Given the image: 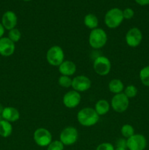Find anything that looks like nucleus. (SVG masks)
Returning <instances> with one entry per match:
<instances>
[{
  "instance_id": "nucleus-31",
  "label": "nucleus",
  "mask_w": 149,
  "mask_h": 150,
  "mask_svg": "<svg viewBox=\"0 0 149 150\" xmlns=\"http://www.w3.org/2000/svg\"><path fill=\"white\" fill-rule=\"evenodd\" d=\"M4 32H5V29L3 26V25L1 24V23H0V39L1 38H3L4 35Z\"/></svg>"
},
{
  "instance_id": "nucleus-8",
  "label": "nucleus",
  "mask_w": 149,
  "mask_h": 150,
  "mask_svg": "<svg viewBox=\"0 0 149 150\" xmlns=\"http://www.w3.org/2000/svg\"><path fill=\"white\" fill-rule=\"evenodd\" d=\"M34 141L37 145L41 147L48 146L52 142V134L47 129L39 127L34 133Z\"/></svg>"
},
{
  "instance_id": "nucleus-21",
  "label": "nucleus",
  "mask_w": 149,
  "mask_h": 150,
  "mask_svg": "<svg viewBox=\"0 0 149 150\" xmlns=\"http://www.w3.org/2000/svg\"><path fill=\"white\" fill-rule=\"evenodd\" d=\"M140 79L144 86H149V65L141 69L140 71Z\"/></svg>"
},
{
  "instance_id": "nucleus-25",
  "label": "nucleus",
  "mask_w": 149,
  "mask_h": 150,
  "mask_svg": "<svg viewBox=\"0 0 149 150\" xmlns=\"http://www.w3.org/2000/svg\"><path fill=\"white\" fill-rule=\"evenodd\" d=\"M124 93L128 98H133L137 95V89L134 85H129L124 89Z\"/></svg>"
},
{
  "instance_id": "nucleus-5",
  "label": "nucleus",
  "mask_w": 149,
  "mask_h": 150,
  "mask_svg": "<svg viewBox=\"0 0 149 150\" xmlns=\"http://www.w3.org/2000/svg\"><path fill=\"white\" fill-rule=\"evenodd\" d=\"M78 139V131L72 126L65 127L60 133L59 140L64 146H71L75 144Z\"/></svg>"
},
{
  "instance_id": "nucleus-19",
  "label": "nucleus",
  "mask_w": 149,
  "mask_h": 150,
  "mask_svg": "<svg viewBox=\"0 0 149 150\" xmlns=\"http://www.w3.org/2000/svg\"><path fill=\"white\" fill-rule=\"evenodd\" d=\"M13 133V125L11 122L4 120H0V136L7 138Z\"/></svg>"
},
{
  "instance_id": "nucleus-20",
  "label": "nucleus",
  "mask_w": 149,
  "mask_h": 150,
  "mask_svg": "<svg viewBox=\"0 0 149 150\" xmlns=\"http://www.w3.org/2000/svg\"><path fill=\"white\" fill-rule=\"evenodd\" d=\"M83 22H84L85 26H87L89 29H91V30L98 28V25H99V20H98L97 17L92 13L86 15L84 17Z\"/></svg>"
},
{
  "instance_id": "nucleus-24",
  "label": "nucleus",
  "mask_w": 149,
  "mask_h": 150,
  "mask_svg": "<svg viewBox=\"0 0 149 150\" xmlns=\"http://www.w3.org/2000/svg\"><path fill=\"white\" fill-rule=\"evenodd\" d=\"M58 83L61 87L64 88H69L72 86V79L70 76H61L58 78Z\"/></svg>"
},
{
  "instance_id": "nucleus-1",
  "label": "nucleus",
  "mask_w": 149,
  "mask_h": 150,
  "mask_svg": "<svg viewBox=\"0 0 149 150\" xmlns=\"http://www.w3.org/2000/svg\"><path fill=\"white\" fill-rule=\"evenodd\" d=\"M77 120L79 124L84 127H91L95 125L99 120V116L94 108H84L77 114Z\"/></svg>"
},
{
  "instance_id": "nucleus-33",
  "label": "nucleus",
  "mask_w": 149,
  "mask_h": 150,
  "mask_svg": "<svg viewBox=\"0 0 149 150\" xmlns=\"http://www.w3.org/2000/svg\"><path fill=\"white\" fill-rule=\"evenodd\" d=\"M115 150H127L126 148H123V147H116L115 149Z\"/></svg>"
},
{
  "instance_id": "nucleus-11",
  "label": "nucleus",
  "mask_w": 149,
  "mask_h": 150,
  "mask_svg": "<svg viewBox=\"0 0 149 150\" xmlns=\"http://www.w3.org/2000/svg\"><path fill=\"white\" fill-rule=\"evenodd\" d=\"M91 86L90 79L86 76H77L72 79V87L73 90L77 92H83L89 90Z\"/></svg>"
},
{
  "instance_id": "nucleus-4",
  "label": "nucleus",
  "mask_w": 149,
  "mask_h": 150,
  "mask_svg": "<svg viewBox=\"0 0 149 150\" xmlns=\"http://www.w3.org/2000/svg\"><path fill=\"white\" fill-rule=\"evenodd\" d=\"M48 64L54 67H58L64 61V52L58 45L51 46L46 53Z\"/></svg>"
},
{
  "instance_id": "nucleus-13",
  "label": "nucleus",
  "mask_w": 149,
  "mask_h": 150,
  "mask_svg": "<svg viewBox=\"0 0 149 150\" xmlns=\"http://www.w3.org/2000/svg\"><path fill=\"white\" fill-rule=\"evenodd\" d=\"M15 50V43L7 37H3L0 39V55L3 57H10L14 54Z\"/></svg>"
},
{
  "instance_id": "nucleus-2",
  "label": "nucleus",
  "mask_w": 149,
  "mask_h": 150,
  "mask_svg": "<svg viewBox=\"0 0 149 150\" xmlns=\"http://www.w3.org/2000/svg\"><path fill=\"white\" fill-rule=\"evenodd\" d=\"M107 41L108 35L104 29L96 28L91 31L89 37V42L92 48L100 49L106 45Z\"/></svg>"
},
{
  "instance_id": "nucleus-23",
  "label": "nucleus",
  "mask_w": 149,
  "mask_h": 150,
  "mask_svg": "<svg viewBox=\"0 0 149 150\" xmlns=\"http://www.w3.org/2000/svg\"><path fill=\"white\" fill-rule=\"evenodd\" d=\"M7 38L10 40L13 41L14 43L18 42L21 38V32H20V30L16 28L11 29V30L9 31L8 32V37Z\"/></svg>"
},
{
  "instance_id": "nucleus-34",
  "label": "nucleus",
  "mask_w": 149,
  "mask_h": 150,
  "mask_svg": "<svg viewBox=\"0 0 149 150\" xmlns=\"http://www.w3.org/2000/svg\"><path fill=\"white\" fill-rule=\"evenodd\" d=\"M23 1H31V0H23Z\"/></svg>"
},
{
  "instance_id": "nucleus-28",
  "label": "nucleus",
  "mask_w": 149,
  "mask_h": 150,
  "mask_svg": "<svg viewBox=\"0 0 149 150\" xmlns=\"http://www.w3.org/2000/svg\"><path fill=\"white\" fill-rule=\"evenodd\" d=\"M96 150H115L113 145L110 143H102L96 147Z\"/></svg>"
},
{
  "instance_id": "nucleus-22",
  "label": "nucleus",
  "mask_w": 149,
  "mask_h": 150,
  "mask_svg": "<svg viewBox=\"0 0 149 150\" xmlns=\"http://www.w3.org/2000/svg\"><path fill=\"white\" fill-rule=\"evenodd\" d=\"M121 133L122 134V136H124L125 139H128L129 138L131 137L134 133V129L133 127V126H131V125L126 124L121 127Z\"/></svg>"
},
{
  "instance_id": "nucleus-7",
  "label": "nucleus",
  "mask_w": 149,
  "mask_h": 150,
  "mask_svg": "<svg viewBox=\"0 0 149 150\" xmlns=\"http://www.w3.org/2000/svg\"><path fill=\"white\" fill-rule=\"evenodd\" d=\"M129 105V98L124 95V92L114 95L111 100L110 105L115 112H124L128 109Z\"/></svg>"
},
{
  "instance_id": "nucleus-15",
  "label": "nucleus",
  "mask_w": 149,
  "mask_h": 150,
  "mask_svg": "<svg viewBox=\"0 0 149 150\" xmlns=\"http://www.w3.org/2000/svg\"><path fill=\"white\" fill-rule=\"evenodd\" d=\"M2 120L8 121L10 122H15L20 119V113L17 108L14 107H4L1 114Z\"/></svg>"
},
{
  "instance_id": "nucleus-27",
  "label": "nucleus",
  "mask_w": 149,
  "mask_h": 150,
  "mask_svg": "<svg viewBox=\"0 0 149 150\" xmlns=\"http://www.w3.org/2000/svg\"><path fill=\"white\" fill-rule=\"evenodd\" d=\"M123 11V16H124V19H127V20H129V19H131L133 17H134V10L131 8H126L124 9Z\"/></svg>"
},
{
  "instance_id": "nucleus-14",
  "label": "nucleus",
  "mask_w": 149,
  "mask_h": 150,
  "mask_svg": "<svg viewBox=\"0 0 149 150\" xmlns=\"http://www.w3.org/2000/svg\"><path fill=\"white\" fill-rule=\"evenodd\" d=\"M17 23L18 17L15 13L13 11H6L1 17V24L7 30L10 31L15 28Z\"/></svg>"
},
{
  "instance_id": "nucleus-29",
  "label": "nucleus",
  "mask_w": 149,
  "mask_h": 150,
  "mask_svg": "<svg viewBox=\"0 0 149 150\" xmlns=\"http://www.w3.org/2000/svg\"><path fill=\"white\" fill-rule=\"evenodd\" d=\"M127 140L125 139H119L116 142V147H123L127 149Z\"/></svg>"
},
{
  "instance_id": "nucleus-16",
  "label": "nucleus",
  "mask_w": 149,
  "mask_h": 150,
  "mask_svg": "<svg viewBox=\"0 0 149 150\" xmlns=\"http://www.w3.org/2000/svg\"><path fill=\"white\" fill-rule=\"evenodd\" d=\"M77 67L74 62L70 60L64 61L59 66H58V71L61 73V76H71L75 73Z\"/></svg>"
},
{
  "instance_id": "nucleus-10",
  "label": "nucleus",
  "mask_w": 149,
  "mask_h": 150,
  "mask_svg": "<svg viewBox=\"0 0 149 150\" xmlns=\"http://www.w3.org/2000/svg\"><path fill=\"white\" fill-rule=\"evenodd\" d=\"M129 150H144L147 146V140L142 134H134L127 140Z\"/></svg>"
},
{
  "instance_id": "nucleus-12",
  "label": "nucleus",
  "mask_w": 149,
  "mask_h": 150,
  "mask_svg": "<svg viewBox=\"0 0 149 150\" xmlns=\"http://www.w3.org/2000/svg\"><path fill=\"white\" fill-rule=\"evenodd\" d=\"M81 101V95L74 90L67 92L63 97V103L67 108H74L78 106Z\"/></svg>"
},
{
  "instance_id": "nucleus-18",
  "label": "nucleus",
  "mask_w": 149,
  "mask_h": 150,
  "mask_svg": "<svg viewBox=\"0 0 149 150\" xmlns=\"http://www.w3.org/2000/svg\"><path fill=\"white\" fill-rule=\"evenodd\" d=\"M108 89L110 92L113 93L114 95L121 93L124 89V85L121 80L120 79H112L108 83Z\"/></svg>"
},
{
  "instance_id": "nucleus-32",
  "label": "nucleus",
  "mask_w": 149,
  "mask_h": 150,
  "mask_svg": "<svg viewBox=\"0 0 149 150\" xmlns=\"http://www.w3.org/2000/svg\"><path fill=\"white\" fill-rule=\"evenodd\" d=\"M4 107H3V105H1V104H0V115H1V114H2L3 112V110H4Z\"/></svg>"
},
{
  "instance_id": "nucleus-9",
  "label": "nucleus",
  "mask_w": 149,
  "mask_h": 150,
  "mask_svg": "<svg viewBox=\"0 0 149 150\" xmlns=\"http://www.w3.org/2000/svg\"><path fill=\"white\" fill-rule=\"evenodd\" d=\"M142 40H143V34L140 29L137 27L131 28L126 34V42L131 48H136L139 46L141 43Z\"/></svg>"
},
{
  "instance_id": "nucleus-6",
  "label": "nucleus",
  "mask_w": 149,
  "mask_h": 150,
  "mask_svg": "<svg viewBox=\"0 0 149 150\" xmlns=\"http://www.w3.org/2000/svg\"><path fill=\"white\" fill-rule=\"evenodd\" d=\"M93 67L96 74L101 76H105L110 71L111 62L108 57L105 56H99L95 59Z\"/></svg>"
},
{
  "instance_id": "nucleus-3",
  "label": "nucleus",
  "mask_w": 149,
  "mask_h": 150,
  "mask_svg": "<svg viewBox=\"0 0 149 150\" xmlns=\"http://www.w3.org/2000/svg\"><path fill=\"white\" fill-rule=\"evenodd\" d=\"M124 19L122 10L114 7L106 13L105 16V23L110 29H115L122 23Z\"/></svg>"
},
{
  "instance_id": "nucleus-30",
  "label": "nucleus",
  "mask_w": 149,
  "mask_h": 150,
  "mask_svg": "<svg viewBox=\"0 0 149 150\" xmlns=\"http://www.w3.org/2000/svg\"><path fill=\"white\" fill-rule=\"evenodd\" d=\"M135 1L141 6H145L149 4V0H135Z\"/></svg>"
},
{
  "instance_id": "nucleus-26",
  "label": "nucleus",
  "mask_w": 149,
  "mask_h": 150,
  "mask_svg": "<svg viewBox=\"0 0 149 150\" xmlns=\"http://www.w3.org/2000/svg\"><path fill=\"white\" fill-rule=\"evenodd\" d=\"M64 145L60 140L52 141L51 144L47 146V150H64Z\"/></svg>"
},
{
  "instance_id": "nucleus-17",
  "label": "nucleus",
  "mask_w": 149,
  "mask_h": 150,
  "mask_svg": "<svg viewBox=\"0 0 149 150\" xmlns=\"http://www.w3.org/2000/svg\"><path fill=\"white\" fill-rule=\"evenodd\" d=\"M110 105L108 101L102 99L96 102L94 109L99 116H102L108 114L110 111Z\"/></svg>"
}]
</instances>
